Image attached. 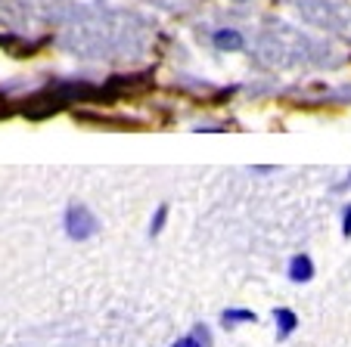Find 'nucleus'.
Listing matches in <instances>:
<instances>
[{
    "mask_svg": "<svg viewBox=\"0 0 351 347\" xmlns=\"http://www.w3.org/2000/svg\"><path fill=\"white\" fill-rule=\"evenodd\" d=\"M99 229L97 217H93V211L87 208V205L81 202H72L66 208V233L69 239H75V242H84V239H90L93 233Z\"/></svg>",
    "mask_w": 351,
    "mask_h": 347,
    "instance_id": "f257e3e1",
    "label": "nucleus"
},
{
    "mask_svg": "<svg viewBox=\"0 0 351 347\" xmlns=\"http://www.w3.org/2000/svg\"><path fill=\"white\" fill-rule=\"evenodd\" d=\"M289 279L292 282H311L314 279V261L308 255H295L289 261Z\"/></svg>",
    "mask_w": 351,
    "mask_h": 347,
    "instance_id": "f03ea898",
    "label": "nucleus"
},
{
    "mask_svg": "<svg viewBox=\"0 0 351 347\" xmlns=\"http://www.w3.org/2000/svg\"><path fill=\"white\" fill-rule=\"evenodd\" d=\"M171 347H212V335H208L206 326H196L190 335H184V338H178Z\"/></svg>",
    "mask_w": 351,
    "mask_h": 347,
    "instance_id": "7ed1b4c3",
    "label": "nucleus"
},
{
    "mask_svg": "<svg viewBox=\"0 0 351 347\" xmlns=\"http://www.w3.org/2000/svg\"><path fill=\"white\" fill-rule=\"evenodd\" d=\"M274 320H277L280 338H289V335H292V332H295V329H298V316L292 313V310H286V307L274 310Z\"/></svg>",
    "mask_w": 351,
    "mask_h": 347,
    "instance_id": "20e7f679",
    "label": "nucleus"
},
{
    "mask_svg": "<svg viewBox=\"0 0 351 347\" xmlns=\"http://www.w3.org/2000/svg\"><path fill=\"white\" fill-rule=\"evenodd\" d=\"M258 316L252 313V310H239V307H233V310H224L221 313V322L224 326H237V322H255Z\"/></svg>",
    "mask_w": 351,
    "mask_h": 347,
    "instance_id": "39448f33",
    "label": "nucleus"
},
{
    "mask_svg": "<svg viewBox=\"0 0 351 347\" xmlns=\"http://www.w3.org/2000/svg\"><path fill=\"white\" fill-rule=\"evenodd\" d=\"M215 44H218L221 50H239V47H243V38H239L237 31H218Z\"/></svg>",
    "mask_w": 351,
    "mask_h": 347,
    "instance_id": "423d86ee",
    "label": "nucleus"
},
{
    "mask_svg": "<svg viewBox=\"0 0 351 347\" xmlns=\"http://www.w3.org/2000/svg\"><path fill=\"white\" fill-rule=\"evenodd\" d=\"M165 220H168V205H159L156 208V217H153V223H149V236H159L162 233V227H165Z\"/></svg>",
    "mask_w": 351,
    "mask_h": 347,
    "instance_id": "0eeeda50",
    "label": "nucleus"
},
{
    "mask_svg": "<svg viewBox=\"0 0 351 347\" xmlns=\"http://www.w3.org/2000/svg\"><path fill=\"white\" fill-rule=\"evenodd\" d=\"M342 233L345 236H351V205L345 208V214H342Z\"/></svg>",
    "mask_w": 351,
    "mask_h": 347,
    "instance_id": "6e6552de",
    "label": "nucleus"
}]
</instances>
